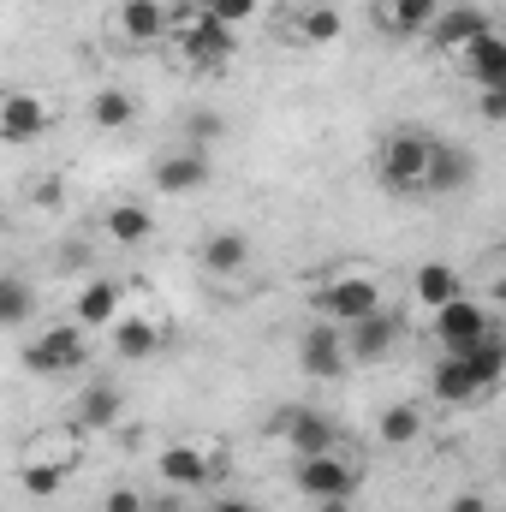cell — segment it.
<instances>
[{"instance_id":"1","label":"cell","mask_w":506,"mask_h":512,"mask_svg":"<svg viewBox=\"0 0 506 512\" xmlns=\"http://www.w3.org/2000/svg\"><path fill=\"white\" fill-rule=\"evenodd\" d=\"M429 149L435 137L417 126H399L381 137L376 149V179L393 191V197H423V173H429Z\"/></svg>"},{"instance_id":"2","label":"cell","mask_w":506,"mask_h":512,"mask_svg":"<svg viewBox=\"0 0 506 512\" xmlns=\"http://www.w3.org/2000/svg\"><path fill=\"white\" fill-rule=\"evenodd\" d=\"M84 358H90V340H84L78 322H54V328H42V334L18 352L24 376H42V382H54V376H78Z\"/></svg>"},{"instance_id":"3","label":"cell","mask_w":506,"mask_h":512,"mask_svg":"<svg viewBox=\"0 0 506 512\" xmlns=\"http://www.w3.org/2000/svg\"><path fill=\"white\" fill-rule=\"evenodd\" d=\"M310 304H316V316H328L334 328L364 322L370 310H381V280L376 274H364V268H346V274L322 280V286L310 292Z\"/></svg>"},{"instance_id":"4","label":"cell","mask_w":506,"mask_h":512,"mask_svg":"<svg viewBox=\"0 0 506 512\" xmlns=\"http://www.w3.org/2000/svg\"><path fill=\"white\" fill-rule=\"evenodd\" d=\"M358 465L346 453H310V459H292V489L304 501H352L358 489Z\"/></svg>"},{"instance_id":"5","label":"cell","mask_w":506,"mask_h":512,"mask_svg":"<svg viewBox=\"0 0 506 512\" xmlns=\"http://www.w3.org/2000/svg\"><path fill=\"white\" fill-rule=\"evenodd\" d=\"M268 429L292 447V459L340 453V423H334L328 411H316V405H286V411H274V423H268Z\"/></svg>"},{"instance_id":"6","label":"cell","mask_w":506,"mask_h":512,"mask_svg":"<svg viewBox=\"0 0 506 512\" xmlns=\"http://www.w3.org/2000/svg\"><path fill=\"white\" fill-rule=\"evenodd\" d=\"M489 328H495V316H489V304L471 298V292H453L447 304H435V346H441V352H465V346L483 340Z\"/></svg>"},{"instance_id":"7","label":"cell","mask_w":506,"mask_h":512,"mask_svg":"<svg viewBox=\"0 0 506 512\" xmlns=\"http://www.w3.org/2000/svg\"><path fill=\"white\" fill-rule=\"evenodd\" d=\"M340 340H346V358H352V364H387V358L399 352V340H405V322L381 304L364 322H346Z\"/></svg>"},{"instance_id":"8","label":"cell","mask_w":506,"mask_h":512,"mask_svg":"<svg viewBox=\"0 0 506 512\" xmlns=\"http://www.w3.org/2000/svg\"><path fill=\"white\" fill-rule=\"evenodd\" d=\"M298 370H304L310 382H340V376L352 370L346 340H340L334 322H310V328L298 334Z\"/></svg>"},{"instance_id":"9","label":"cell","mask_w":506,"mask_h":512,"mask_svg":"<svg viewBox=\"0 0 506 512\" xmlns=\"http://www.w3.org/2000/svg\"><path fill=\"white\" fill-rule=\"evenodd\" d=\"M179 48H185V60H191L203 78H221V72L233 66V54H239V36H233L227 24H215V18H197L191 30H179Z\"/></svg>"},{"instance_id":"10","label":"cell","mask_w":506,"mask_h":512,"mask_svg":"<svg viewBox=\"0 0 506 512\" xmlns=\"http://www.w3.org/2000/svg\"><path fill=\"white\" fill-rule=\"evenodd\" d=\"M155 471H161V483H173V489H203V483L227 477V453H203L197 441H173V447L155 459Z\"/></svg>"},{"instance_id":"11","label":"cell","mask_w":506,"mask_h":512,"mask_svg":"<svg viewBox=\"0 0 506 512\" xmlns=\"http://www.w3.org/2000/svg\"><path fill=\"white\" fill-rule=\"evenodd\" d=\"M48 126H54L48 96H36V90H6L0 96V143H36Z\"/></svg>"},{"instance_id":"12","label":"cell","mask_w":506,"mask_h":512,"mask_svg":"<svg viewBox=\"0 0 506 512\" xmlns=\"http://www.w3.org/2000/svg\"><path fill=\"white\" fill-rule=\"evenodd\" d=\"M489 30H495V18H489L483 6H471V0H465V6H441V12H435V24H429L423 36H429L441 54H465V48H471L477 36H489Z\"/></svg>"},{"instance_id":"13","label":"cell","mask_w":506,"mask_h":512,"mask_svg":"<svg viewBox=\"0 0 506 512\" xmlns=\"http://www.w3.org/2000/svg\"><path fill=\"white\" fill-rule=\"evenodd\" d=\"M209 179H215L209 149H173V155L155 161V191H161V197H191V191H203Z\"/></svg>"},{"instance_id":"14","label":"cell","mask_w":506,"mask_h":512,"mask_svg":"<svg viewBox=\"0 0 506 512\" xmlns=\"http://www.w3.org/2000/svg\"><path fill=\"white\" fill-rule=\"evenodd\" d=\"M429 399H435V405H447V411H471V405H483L489 393H483V382H477L453 352H441V358H435V370H429Z\"/></svg>"},{"instance_id":"15","label":"cell","mask_w":506,"mask_h":512,"mask_svg":"<svg viewBox=\"0 0 506 512\" xmlns=\"http://www.w3.org/2000/svg\"><path fill=\"white\" fill-rule=\"evenodd\" d=\"M471 179H477V155L459 149V143H441V137H435V149H429V173H423V191H429V197H453V191H465Z\"/></svg>"},{"instance_id":"16","label":"cell","mask_w":506,"mask_h":512,"mask_svg":"<svg viewBox=\"0 0 506 512\" xmlns=\"http://www.w3.org/2000/svg\"><path fill=\"white\" fill-rule=\"evenodd\" d=\"M120 304H126L120 280L96 274V280H84V286H78V298H72V322H78L84 334H90V328H108V322L120 316Z\"/></svg>"},{"instance_id":"17","label":"cell","mask_w":506,"mask_h":512,"mask_svg":"<svg viewBox=\"0 0 506 512\" xmlns=\"http://www.w3.org/2000/svg\"><path fill=\"white\" fill-rule=\"evenodd\" d=\"M114 24H120V36H126L131 48H149V42L167 36V0H120Z\"/></svg>"},{"instance_id":"18","label":"cell","mask_w":506,"mask_h":512,"mask_svg":"<svg viewBox=\"0 0 506 512\" xmlns=\"http://www.w3.org/2000/svg\"><path fill=\"white\" fill-rule=\"evenodd\" d=\"M459 72L477 84V90H506V42L489 30V36H477L465 54H459Z\"/></svg>"},{"instance_id":"19","label":"cell","mask_w":506,"mask_h":512,"mask_svg":"<svg viewBox=\"0 0 506 512\" xmlns=\"http://www.w3.org/2000/svg\"><path fill=\"white\" fill-rule=\"evenodd\" d=\"M108 334H114V352L126 364H149L161 352V322H149V316H114Z\"/></svg>"},{"instance_id":"20","label":"cell","mask_w":506,"mask_h":512,"mask_svg":"<svg viewBox=\"0 0 506 512\" xmlns=\"http://www.w3.org/2000/svg\"><path fill=\"white\" fill-rule=\"evenodd\" d=\"M197 262H203V274L233 280V274L251 268V239H245V233H209V239L197 245Z\"/></svg>"},{"instance_id":"21","label":"cell","mask_w":506,"mask_h":512,"mask_svg":"<svg viewBox=\"0 0 506 512\" xmlns=\"http://www.w3.org/2000/svg\"><path fill=\"white\" fill-rule=\"evenodd\" d=\"M453 358H459V364L483 382V393H495V387H501V376H506V340H501V328H489L483 340H471V346H465V352H453Z\"/></svg>"},{"instance_id":"22","label":"cell","mask_w":506,"mask_h":512,"mask_svg":"<svg viewBox=\"0 0 506 512\" xmlns=\"http://www.w3.org/2000/svg\"><path fill=\"white\" fill-rule=\"evenodd\" d=\"M376 441H381V447H393V453L417 447V441H423V405H411V399H393V405L376 417Z\"/></svg>"},{"instance_id":"23","label":"cell","mask_w":506,"mask_h":512,"mask_svg":"<svg viewBox=\"0 0 506 512\" xmlns=\"http://www.w3.org/2000/svg\"><path fill=\"white\" fill-rule=\"evenodd\" d=\"M453 292H465L453 262H441V256H423V262L411 268V298H417V304H429V310H435V304H447Z\"/></svg>"},{"instance_id":"24","label":"cell","mask_w":506,"mask_h":512,"mask_svg":"<svg viewBox=\"0 0 506 512\" xmlns=\"http://www.w3.org/2000/svg\"><path fill=\"white\" fill-rule=\"evenodd\" d=\"M126 417V393L114 382H90L78 393V429H114Z\"/></svg>"},{"instance_id":"25","label":"cell","mask_w":506,"mask_h":512,"mask_svg":"<svg viewBox=\"0 0 506 512\" xmlns=\"http://www.w3.org/2000/svg\"><path fill=\"white\" fill-rule=\"evenodd\" d=\"M66 477H72V459H24L18 465V489L30 501H54L66 489Z\"/></svg>"},{"instance_id":"26","label":"cell","mask_w":506,"mask_h":512,"mask_svg":"<svg viewBox=\"0 0 506 512\" xmlns=\"http://www.w3.org/2000/svg\"><path fill=\"white\" fill-rule=\"evenodd\" d=\"M441 6H447V0H387V6H381V30H387V36H423Z\"/></svg>"},{"instance_id":"27","label":"cell","mask_w":506,"mask_h":512,"mask_svg":"<svg viewBox=\"0 0 506 512\" xmlns=\"http://www.w3.org/2000/svg\"><path fill=\"white\" fill-rule=\"evenodd\" d=\"M102 227H108V239H114V245H126V251H131V245H149V239H155V215H149L143 203H114Z\"/></svg>"},{"instance_id":"28","label":"cell","mask_w":506,"mask_h":512,"mask_svg":"<svg viewBox=\"0 0 506 512\" xmlns=\"http://www.w3.org/2000/svg\"><path fill=\"white\" fill-rule=\"evenodd\" d=\"M30 316H36V286L24 274L0 268V328H24Z\"/></svg>"},{"instance_id":"29","label":"cell","mask_w":506,"mask_h":512,"mask_svg":"<svg viewBox=\"0 0 506 512\" xmlns=\"http://www.w3.org/2000/svg\"><path fill=\"white\" fill-rule=\"evenodd\" d=\"M137 120V96L131 90H96L90 96V126L96 131H126Z\"/></svg>"},{"instance_id":"30","label":"cell","mask_w":506,"mask_h":512,"mask_svg":"<svg viewBox=\"0 0 506 512\" xmlns=\"http://www.w3.org/2000/svg\"><path fill=\"white\" fill-rule=\"evenodd\" d=\"M340 30H346L340 6H304V12H298V36H304L310 48H322V42H340Z\"/></svg>"},{"instance_id":"31","label":"cell","mask_w":506,"mask_h":512,"mask_svg":"<svg viewBox=\"0 0 506 512\" xmlns=\"http://www.w3.org/2000/svg\"><path fill=\"white\" fill-rule=\"evenodd\" d=\"M256 12H262V0H203V18H215V24H227V30L251 24Z\"/></svg>"},{"instance_id":"32","label":"cell","mask_w":506,"mask_h":512,"mask_svg":"<svg viewBox=\"0 0 506 512\" xmlns=\"http://www.w3.org/2000/svg\"><path fill=\"white\" fill-rule=\"evenodd\" d=\"M185 137H191V149H209V143H221V137H227V120H221V114H209V108H197V114L185 120Z\"/></svg>"},{"instance_id":"33","label":"cell","mask_w":506,"mask_h":512,"mask_svg":"<svg viewBox=\"0 0 506 512\" xmlns=\"http://www.w3.org/2000/svg\"><path fill=\"white\" fill-rule=\"evenodd\" d=\"M477 120H483V126H501L506 120V90H483V96H477Z\"/></svg>"},{"instance_id":"34","label":"cell","mask_w":506,"mask_h":512,"mask_svg":"<svg viewBox=\"0 0 506 512\" xmlns=\"http://www.w3.org/2000/svg\"><path fill=\"white\" fill-rule=\"evenodd\" d=\"M102 512H143V495H137V489H108Z\"/></svg>"},{"instance_id":"35","label":"cell","mask_w":506,"mask_h":512,"mask_svg":"<svg viewBox=\"0 0 506 512\" xmlns=\"http://www.w3.org/2000/svg\"><path fill=\"white\" fill-rule=\"evenodd\" d=\"M447 512H495V507H489V495H483V489H465V495H453V501H447Z\"/></svg>"},{"instance_id":"36","label":"cell","mask_w":506,"mask_h":512,"mask_svg":"<svg viewBox=\"0 0 506 512\" xmlns=\"http://www.w3.org/2000/svg\"><path fill=\"white\" fill-rule=\"evenodd\" d=\"M209 512H256V507H251V501H239V495H215Z\"/></svg>"},{"instance_id":"37","label":"cell","mask_w":506,"mask_h":512,"mask_svg":"<svg viewBox=\"0 0 506 512\" xmlns=\"http://www.w3.org/2000/svg\"><path fill=\"white\" fill-rule=\"evenodd\" d=\"M310 512H358L352 501H310Z\"/></svg>"},{"instance_id":"38","label":"cell","mask_w":506,"mask_h":512,"mask_svg":"<svg viewBox=\"0 0 506 512\" xmlns=\"http://www.w3.org/2000/svg\"><path fill=\"white\" fill-rule=\"evenodd\" d=\"M0 233H6V203H0Z\"/></svg>"}]
</instances>
